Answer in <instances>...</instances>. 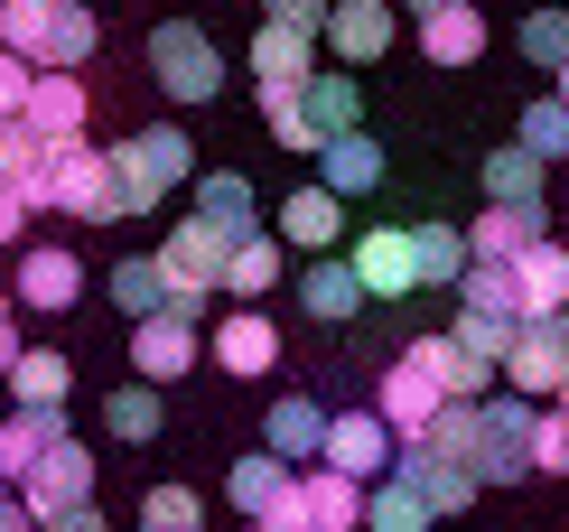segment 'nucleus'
<instances>
[{"mask_svg":"<svg viewBox=\"0 0 569 532\" xmlns=\"http://www.w3.org/2000/svg\"><path fill=\"white\" fill-rule=\"evenodd\" d=\"M0 47H19L29 66H93V47H103V19H93V0H0Z\"/></svg>","mask_w":569,"mask_h":532,"instance_id":"nucleus-1","label":"nucleus"},{"mask_svg":"<svg viewBox=\"0 0 569 532\" xmlns=\"http://www.w3.org/2000/svg\"><path fill=\"white\" fill-rule=\"evenodd\" d=\"M19 197H29V215H57V140H47L38 168H19Z\"/></svg>","mask_w":569,"mask_h":532,"instance_id":"nucleus-46","label":"nucleus"},{"mask_svg":"<svg viewBox=\"0 0 569 532\" xmlns=\"http://www.w3.org/2000/svg\"><path fill=\"white\" fill-rule=\"evenodd\" d=\"M271 19H290V29H318V38H327V19H337V0H271Z\"/></svg>","mask_w":569,"mask_h":532,"instance_id":"nucleus-47","label":"nucleus"},{"mask_svg":"<svg viewBox=\"0 0 569 532\" xmlns=\"http://www.w3.org/2000/svg\"><path fill=\"white\" fill-rule=\"evenodd\" d=\"M0 532H38V514H29V504L10 495V504H0Z\"/></svg>","mask_w":569,"mask_h":532,"instance_id":"nucleus-50","label":"nucleus"},{"mask_svg":"<svg viewBox=\"0 0 569 532\" xmlns=\"http://www.w3.org/2000/svg\"><path fill=\"white\" fill-rule=\"evenodd\" d=\"M29 122L47 140H84V76H66V66H38V85H29Z\"/></svg>","mask_w":569,"mask_h":532,"instance_id":"nucleus-26","label":"nucleus"},{"mask_svg":"<svg viewBox=\"0 0 569 532\" xmlns=\"http://www.w3.org/2000/svg\"><path fill=\"white\" fill-rule=\"evenodd\" d=\"M505 383L523 402H560V383H569V308L523 318V336H513V355H505Z\"/></svg>","mask_w":569,"mask_h":532,"instance_id":"nucleus-6","label":"nucleus"},{"mask_svg":"<svg viewBox=\"0 0 569 532\" xmlns=\"http://www.w3.org/2000/svg\"><path fill=\"white\" fill-rule=\"evenodd\" d=\"M523 308L532 318H551V308H569V253L541 234V244L523 253Z\"/></svg>","mask_w":569,"mask_h":532,"instance_id":"nucleus-33","label":"nucleus"},{"mask_svg":"<svg viewBox=\"0 0 569 532\" xmlns=\"http://www.w3.org/2000/svg\"><path fill=\"white\" fill-rule=\"evenodd\" d=\"M532 449H541V402H523V393L486 402V440H477V476L486 486H523Z\"/></svg>","mask_w":569,"mask_h":532,"instance_id":"nucleus-5","label":"nucleus"},{"mask_svg":"<svg viewBox=\"0 0 569 532\" xmlns=\"http://www.w3.org/2000/svg\"><path fill=\"white\" fill-rule=\"evenodd\" d=\"M401 10H411V19H430V10H448V0H401Z\"/></svg>","mask_w":569,"mask_h":532,"instance_id":"nucleus-52","label":"nucleus"},{"mask_svg":"<svg viewBox=\"0 0 569 532\" xmlns=\"http://www.w3.org/2000/svg\"><path fill=\"white\" fill-rule=\"evenodd\" d=\"M365 299H373V289H365V272H355V253H308V272H299V308H308L318 327H346Z\"/></svg>","mask_w":569,"mask_h":532,"instance_id":"nucleus-15","label":"nucleus"},{"mask_svg":"<svg viewBox=\"0 0 569 532\" xmlns=\"http://www.w3.org/2000/svg\"><path fill=\"white\" fill-rule=\"evenodd\" d=\"M318 532H365V523H318Z\"/></svg>","mask_w":569,"mask_h":532,"instance_id":"nucleus-54","label":"nucleus"},{"mask_svg":"<svg viewBox=\"0 0 569 532\" xmlns=\"http://www.w3.org/2000/svg\"><path fill=\"white\" fill-rule=\"evenodd\" d=\"M477 440H486V402H448L439 421H430V449L467 457V467H477Z\"/></svg>","mask_w":569,"mask_h":532,"instance_id":"nucleus-41","label":"nucleus"},{"mask_svg":"<svg viewBox=\"0 0 569 532\" xmlns=\"http://www.w3.org/2000/svg\"><path fill=\"white\" fill-rule=\"evenodd\" d=\"M401 457V430L383 421V411H337V421H327V467H346V476H383Z\"/></svg>","mask_w":569,"mask_h":532,"instance_id":"nucleus-12","label":"nucleus"},{"mask_svg":"<svg viewBox=\"0 0 569 532\" xmlns=\"http://www.w3.org/2000/svg\"><path fill=\"white\" fill-rule=\"evenodd\" d=\"M541 225H551V206H495L486 197V215L467 225V244H477V262H523L541 244Z\"/></svg>","mask_w":569,"mask_h":532,"instance_id":"nucleus-23","label":"nucleus"},{"mask_svg":"<svg viewBox=\"0 0 569 532\" xmlns=\"http://www.w3.org/2000/svg\"><path fill=\"white\" fill-rule=\"evenodd\" d=\"M308 112L327 122V140H337V131H365V85H355V76H318V85H308Z\"/></svg>","mask_w":569,"mask_h":532,"instance_id":"nucleus-39","label":"nucleus"},{"mask_svg":"<svg viewBox=\"0 0 569 532\" xmlns=\"http://www.w3.org/2000/svg\"><path fill=\"white\" fill-rule=\"evenodd\" d=\"M262 289H280V225H252L224 262V299H262Z\"/></svg>","mask_w":569,"mask_h":532,"instance_id":"nucleus-29","label":"nucleus"},{"mask_svg":"<svg viewBox=\"0 0 569 532\" xmlns=\"http://www.w3.org/2000/svg\"><path fill=\"white\" fill-rule=\"evenodd\" d=\"M560 411H569V383H560Z\"/></svg>","mask_w":569,"mask_h":532,"instance_id":"nucleus-57","label":"nucleus"},{"mask_svg":"<svg viewBox=\"0 0 569 532\" xmlns=\"http://www.w3.org/2000/svg\"><path fill=\"white\" fill-rule=\"evenodd\" d=\"M224 495H233V514H243V523H271L280 504L299 495V467H290V457H280V449H252V457H233Z\"/></svg>","mask_w":569,"mask_h":532,"instance_id":"nucleus-17","label":"nucleus"},{"mask_svg":"<svg viewBox=\"0 0 569 532\" xmlns=\"http://www.w3.org/2000/svg\"><path fill=\"white\" fill-rule=\"evenodd\" d=\"M448 402H458V393H448L430 365H411V355H392V365H383V383H373V411H383L401 440H430V421H439Z\"/></svg>","mask_w":569,"mask_h":532,"instance_id":"nucleus-9","label":"nucleus"},{"mask_svg":"<svg viewBox=\"0 0 569 532\" xmlns=\"http://www.w3.org/2000/svg\"><path fill=\"white\" fill-rule=\"evenodd\" d=\"M112 187H122V215H159L169 187H197V140H187L178 122L122 140V150H112Z\"/></svg>","mask_w":569,"mask_h":532,"instance_id":"nucleus-3","label":"nucleus"},{"mask_svg":"<svg viewBox=\"0 0 569 532\" xmlns=\"http://www.w3.org/2000/svg\"><path fill=\"white\" fill-rule=\"evenodd\" d=\"M233 532H271V523H233Z\"/></svg>","mask_w":569,"mask_h":532,"instance_id":"nucleus-56","label":"nucleus"},{"mask_svg":"<svg viewBox=\"0 0 569 532\" xmlns=\"http://www.w3.org/2000/svg\"><path fill=\"white\" fill-rule=\"evenodd\" d=\"M532 467H541V476H569V411H560V402H541V449H532Z\"/></svg>","mask_w":569,"mask_h":532,"instance_id":"nucleus-44","label":"nucleus"},{"mask_svg":"<svg viewBox=\"0 0 569 532\" xmlns=\"http://www.w3.org/2000/svg\"><path fill=\"white\" fill-rule=\"evenodd\" d=\"M430 523H448V514H430V504L401 486V476H383V486H373V504H365V532H430Z\"/></svg>","mask_w":569,"mask_h":532,"instance_id":"nucleus-38","label":"nucleus"},{"mask_svg":"<svg viewBox=\"0 0 569 532\" xmlns=\"http://www.w3.org/2000/svg\"><path fill=\"white\" fill-rule=\"evenodd\" d=\"M541 168H551V159H541L532 140L486 150V197H495V206H541Z\"/></svg>","mask_w":569,"mask_h":532,"instance_id":"nucleus-30","label":"nucleus"},{"mask_svg":"<svg viewBox=\"0 0 569 532\" xmlns=\"http://www.w3.org/2000/svg\"><path fill=\"white\" fill-rule=\"evenodd\" d=\"M216 365H224V374H243V383H252V374H271V365H280V327L262 318V308H233V318L216 327Z\"/></svg>","mask_w":569,"mask_h":532,"instance_id":"nucleus-25","label":"nucleus"},{"mask_svg":"<svg viewBox=\"0 0 569 532\" xmlns=\"http://www.w3.org/2000/svg\"><path fill=\"white\" fill-rule=\"evenodd\" d=\"M140 523H159V532H197L206 514H197V495H187V486H150V495H140Z\"/></svg>","mask_w":569,"mask_h":532,"instance_id":"nucleus-43","label":"nucleus"},{"mask_svg":"<svg viewBox=\"0 0 569 532\" xmlns=\"http://www.w3.org/2000/svg\"><path fill=\"white\" fill-rule=\"evenodd\" d=\"M187 365H197V318H178V308L131 318V374L140 383H178Z\"/></svg>","mask_w":569,"mask_h":532,"instance_id":"nucleus-16","label":"nucleus"},{"mask_svg":"<svg viewBox=\"0 0 569 532\" xmlns=\"http://www.w3.org/2000/svg\"><path fill=\"white\" fill-rule=\"evenodd\" d=\"M38 532H103V514H93V504H76V514H47Z\"/></svg>","mask_w":569,"mask_h":532,"instance_id":"nucleus-49","label":"nucleus"},{"mask_svg":"<svg viewBox=\"0 0 569 532\" xmlns=\"http://www.w3.org/2000/svg\"><path fill=\"white\" fill-rule=\"evenodd\" d=\"M19 225H29V197H19V187H0V244H19Z\"/></svg>","mask_w":569,"mask_h":532,"instance_id":"nucleus-48","label":"nucleus"},{"mask_svg":"<svg viewBox=\"0 0 569 532\" xmlns=\"http://www.w3.org/2000/svg\"><path fill=\"white\" fill-rule=\"evenodd\" d=\"M84 299V262L66 244H29L19 253V308H38V318H66V308Z\"/></svg>","mask_w":569,"mask_h":532,"instance_id":"nucleus-14","label":"nucleus"},{"mask_svg":"<svg viewBox=\"0 0 569 532\" xmlns=\"http://www.w3.org/2000/svg\"><path fill=\"white\" fill-rule=\"evenodd\" d=\"M513 47H523L541 76H560V66H569V0H560V10H541V0H532L523 29H513Z\"/></svg>","mask_w":569,"mask_h":532,"instance_id":"nucleus-36","label":"nucleus"},{"mask_svg":"<svg viewBox=\"0 0 569 532\" xmlns=\"http://www.w3.org/2000/svg\"><path fill=\"white\" fill-rule=\"evenodd\" d=\"M401 355H411V365H430V374H439V383H448L458 402H486V383L505 374V365H486V355H467L458 336H411Z\"/></svg>","mask_w":569,"mask_h":532,"instance_id":"nucleus-27","label":"nucleus"},{"mask_svg":"<svg viewBox=\"0 0 569 532\" xmlns=\"http://www.w3.org/2000/svg\"><path fill=\"white\" fill-rule=\"evenodd\" d=\"M262 10H271V0H262Z\"/></svg>","mask_w":569,"mask_h":532,"instance_id":"nucleus-60","label":"nucleus"},{"mask_svg":"<svg viewBox=\"0 0 569 532\" xmlns=\"http://www.w3.org/2000/svg\"><path fill=\"white\" fill-rule=\"evenodd\" d=\"M29 85H38V66L19 57V47H0V122H10V112L29 104Z\"/></svg>","mask_w":569,"mask_h":532,"instance_id":"nucleus-45","label":"nucleus"},{"mask_svg":"<svg viewBox=\"0 0 569 532\" xmlns=\"http://www.w3.org/2000/svg\"><path fill=\"white\" fill-rule=\"evenodd\" d=\"M448 336H458L467 355H486V365H505V355H513V336H523V318H513V308H477V299H467Z\"/></svg>","mask_w":569,"mask_h":532,"instance_id":"nucleus-35","label":"nucleus"},{"mask_svg":"<svg viewBox=\"0 0 569 532\" xmlns=\"http://www.w3.org/2000/svg\"><path fill=\"white\" fill-rule=\"evenodd\" d=\"M327 421H337V411H318L308 393H280L262 411V449H280L290 467H318V457H327Z\"/></svg>","mask_w":569,"mask_h":532,"instance_id":"nucleus-18","label":"nucleus"},{"mask_svg":"<svg viewBox=\"0 0 569 532\" xmlns=\"http://www.w3.org/2000/svg\"><path fill=\"white\" fill-rule=\"evenodd\" d=\"M159 421H169L159 383H122V393H103V430H112V440H159Z\"/></svg>","mask_w":569,"mask_h":532,"instance_id":"nucleus-34","label":"nucleus"},{"mask_svg":"<svg viewBox=\"0 0 569 532\" xmlns=\"http://www.w3.org/2000/svg\"><path fill=\"white\" fill-rule=\"evenodd\" d=\"M19 355H29V346H19V327H0V383H10V365H19Z\"/></svg>","mask_w":569,"mask_h":532,"instance_id":"nucleus-51","label":"nucleus"},{"mask_svg":"<svg viewBox=\"0 0 569 532\" xmlns=\"http://www.w3.org/2000/svg\"><path fill=\"white\" fill-rule=\"evenodd\" d=\"M486 47H495V29H486L477 0H448V10L420 19V57H430V66H477Z\"/></svg>","mask_w":569,"mask_h":532,"instance_id":"nucleus-22","label":"nucleus"},{"mask_svg":"<svg viewBox=\"0 0 569 532\" xmlns=\"http://www.w3.org/2000/svg\"><path fill=\"white\" fill-rule=\"evenodd\" d=\"M57 215H76V225H112V215H122L112 150H93V140H57Z\"/></svg>","mask_w":569,"mask_h":532,"instance_id":"nucleus-7","label":"nucleus"},{"mask_svg":"<svg viewBox=\"0 0 569 532\" xmlns=\"http://www.w3.org/2000/svg\"><path fill=\"white\" fill-rule=\"evenodd\" d=\"M392 476H401V486H411L420 504H430V514H467V495L486 486V476L467 467V457H448V449H430V440H401Z\"/></svg>","mask_w":569,"mask_h":532,"instance_id":"nucleus-11","label":"nucleus"},{"mask_svg":"<svg viewBox=\"0 0 569 532\" xmlns=\"http://www.w3.org/2000/svg\"><path fill=\"white\" fill-rule=\"evenodd\" d=\"M140 532H159V523H140Z\"/></svg>","mask_w":569,"mask_h":532,"instance_id":"nucleus-59","label":"nucleus"},{"mask_svg":"<svg viewBox=\"0 0 569 532\" xmlns=\"http://www.w3.org/2000/svg\"><path fill=\"white\" fill-rule=\"evenodd\" d=\"M38 159H47V131L29 112H10V122H0V187H19V168H38Z\"/></svg>","mask_w":569,"mask_h":532,"instance_id":"nucleus-42","label":"nucleus"},{"mask_svg":"<svg viewBox=\"0 0 569 532\" xmlns=\"http://www.w3.org/2000/svg\"><path fill=\"white\" fill-rule=\"evenodd\" d=\"M19 504H29L38 523H47V514H76V504H93V449H84V440H57L29 476H19Z\"/></svg>","mask_w":569,"mask_h":532,"instance_id":"nucleus-10","label":"nucleus"},{"mask_svg":"<svg viewBox=\"0 0 569 532\" xmlns=\"http://www.w3.org/2000/svg\"><path fill=\"white\" fill-rule=\"evenodd\" d=\"M355 272H365L373 299L420 289V234H411V225H365V234H355Z\"/></svg>","mask_w":569,"mask_h":532,"instance_id":"nucleus-13","label":"nucleus"},{"mask_svg":"<svg viewBox=\"0 0 569 532\" xmlns=\"http://www.w3.org/2000/svg\"><path fill=\"white\" fill-rule=\"evenodd\" d=\"M0 504H10V467H0Z\"/></svg>","mask_w":569,"mask_h":532,"instance_id":"nucleus-55","label":"nucleus"},{"mask_svg":"<svg viewBox=\"0 0 569 532\" xmlns=\"http://www.w3.org/2000/svg\"><path fill=\"white\" fill-rule=\"evenodd\" d=\"M197 215H216V225H233V234H252L262 197H252L243 168H197Z\"/></svg>","mask_w":569,"mask_h":532,"instance_id":"nucleus-31","label":"nucleus"},{"mask_svg":"<svg viewBox=\"0 0 569 532\" xmlns=\"http://www.w3.org/2000/svg\"><path fill=\"white\" fill-rule=\"evenodd\" d=\"M280 244H299V253H337L346 244V197L337 187H299V197H280Z\"/></svg>","mask_w":569,"mask_h":532,"instance_id":"nucleus-20","label":"nucleus"},{"mask_svg":"<svg viewBox=\"0 0 569 532\" xmlns=\"http://www.w3.org/2000/svg\"><path fill=\"white\" fill-rule=\"evenodd\" d=\"M10 393H19V402H66V393H76V365H66L57 346H29V355L10 365Z\"/></svg>","mask_w":569,"mask_h":532,"instance_id":"nucleus-37","label":"nucleus"},{"mask_svg":"<svg viewBox=\"0 0 569 532\" xmlns=\"http://www.w3.org/2000/svg\"><path fill=\"white\" fill-rule=\"evenodd\" d=\"M243 234L216 225V215H187V225H169V244H159V272H169V299L178 318H206V299H224V262Z\"/></svg>","mask_w":569,"mask_h":532,"instance_id":"nucleus-2","label":"nucleus"},{"mask_svg":"<svg viewBox=\"0 0 569 532\" xmlns=\"http://www.w3.org/2000/svg\"><path fill=\"white\" fill-rule=\"evenodd\" d=\"M560 93H569V66H560Z\"/></svg>","mask_w":569,"mask_h":532,"instance_id":"nucleus-58","label":"nucleus"},{"mask_svg":"<svg viewBox=\"0 0 569 532\" xmlns=\"http://www.w3.org/2000/svg\"><path fill=\"white\" fill-rule=\"evenodd\" d=\"M57 440H76V430H66V402H19L10 421H0V467H10V486H19V476H29Z\"/></svg>","mask_w":569,"mask_h":532,"instance_id":"nucleus-19","label":"nucleus"},{"mask_svg":"<svg viewBox=\"0 0 569 532\" xmlns=\"http://www.w3.org/2000/svg\"><path fill=\"white\" fill-rule=\"evenodd\" d=\"M392 19H401V0H337L327 47H337L346 66H373V57H392Z\"/></svg>","mask_w":569,"mask_h":532,"instance_id":"nucleus-21","label":"nucleus"},{"mask_svg":"<svg viewBox=\"0 0 569 532\" xmlns=\"http://www.w3.org/2000/svg\"><path fill=\"white\" fill-rule=\"evenodd\" d=\"M523 140H532L541 159H560V150H569V93H560V85L523 104Z\"/></svg>","mask_w":569,"mask_h":532,"instance_id":"nucleus-40","label":"nucleus"},{"mask_svg":"<svg viewBox=\"0 0 569 532\" xmlns=\"http://www.w3.org/2000/svg\"><path fill=\"white\" fill-rule=\"evenodd\" d=\"M103 299L122 308V318H159V308H178V299H169V272H159V253L112 262V272H103Z\"/></svg>","mask_w":569,"mask_h":532,"instance_id":"nucleus-28","label":"nucleus"},{"mask_svg":"<svg viewBox=\"0 0 569 532\" xmlns=\"http://www.w3.org/2000/svg\"><path fill=\"white\" fill-rule=\"evenodd\" d=\"M420 234V289H458L467 262H477V244H467L458 225H411Z\"/></svg>","mask_w":569,"mask_h":532,"instance_id":"nucleus-32","label":"nucleus"},{"mask_svg":"<svg viewBox=\"0 0 569 532\" xmlns=\"http://www.w3.org/2000/svg\"><path fill=\"white\" fill-rule=\"evenodd\" d=\"M10 299H19V289H0V327H10Z\"/></svg>","mask_w":569,"mask_h":532,"instance_id":"nucleus-53","label":"nucleus"},{"mask_svg":"<svg viewBox=\"0 0 569 532\" xmlns=\"http://www.w3.org/2000/svg\"><path fill=\"white\" fill-rule=\"evenodd\" d=\"M150 85L169 104H216L224 93V47L197 29V19H159L150 29Z\"/></svg>","mask_w":569,"mask_h":532,"instance_id":"nucleus-4","label":"nucleus"},{"mask_svg":"<svg viewBox=\"0 0 569 532\" xmlns=\"http://www.w3.org/2000/svg\"><path fill=\"white\" fill-rule=\"evenodd\" d=\"M383 168H392V159H383V140H373V131H337V140L318 150V178L337 187V197H373Z\"/></svg>","mask_w":569,"mask_h":532,"instance_id":"nucleus-24","label":"nucleus"},{"mask_svg":"<svg viewBox=\"0 0 569 532\" xmlns=\"http://www.w3.org/2000/svg\"><path fill=\"white\" fill-rule=\"evenodd\" d=\"M252 85H262V104H280V93H308V85H318V29L262 19V29H252Z\"/></svg>","mask_w":569,"mask_h":532,"instance_id":"nucleus-8","label":"nucleus"}]
</instances>
